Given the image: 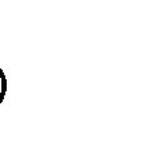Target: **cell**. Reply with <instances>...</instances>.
<instances>
[{
  "instance_id": "6da1fadb",
  "label": "cell",
  "mask_w": 161,
  "mask_h": 145,
  "mask_svg": "<svg viewBox=\"0 0 161 145\" xmlns=\"http://www.w3.org/2000/svg\"><path fill=\"white\" fill-rule=\"evenodd\" d=\"M0 85H2V92H0V103L3 102L4 97H6V93H7V78L4 75V71L0 69Z\"/></svg>"
}]
</instances>
